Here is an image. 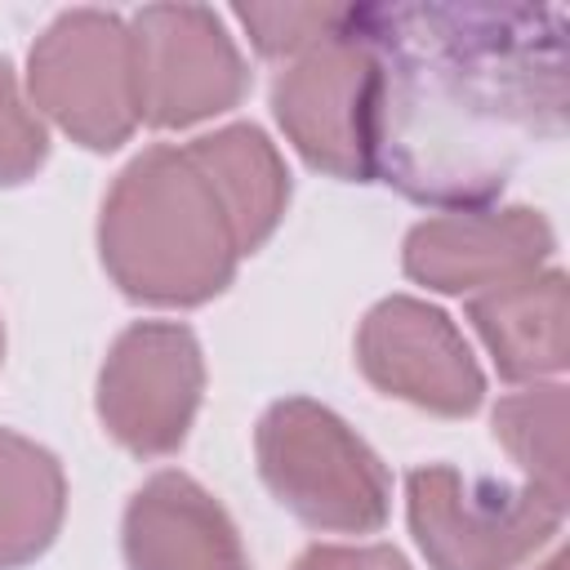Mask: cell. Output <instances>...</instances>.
<instances>
[{
	"mask_svg": "<svg viewBox=\"0 0 570 570\" xmlns=\"http://www.w3.org/2000/svg\"><path fill=\"white\" fill-rule=\"evenodd\" d=\"M379 62L374 178L419 205H490L566 134V13L552 4H356Z\"/></svg>",
	"mask_w": 570,
	"mask_h": 570,
	"instance_id": "obj_1",
	"label": "cell"
},
{
	"mask_svg": "<svg viewBox=\"0 0 570 570\" xmlns=\"http://www.w3.org/2000/svg\"><path fill=\"white\" fill-rule=\"evenodd\" d=\"M98 254L125 298L156 307L209 303L240 263L227 205L187 142H156L116 174L98 214Z\"/></svg>",
	"mask_w": 570,
	"mask_h": 570,
	"instance_id": "obj_2",
	"label": "cell"
},
{
	"mask_svg": "<svg viewBox=\"0 0 570 570\" xmlns=\"http://www.w3.org/2000/svg\"><path fill=\"white\" fill-rule=\"evenodd\" d=\"M258 476L285 512L330 534H374L392 512L383 459L330 405L285 396L254 428Z\"/></svg>",
	"mask_w": 570,
	"mask_h": 570,
	"instance_id": "obj_3",
	"label": "cell"
},
{
	"mask_svg": "<svg viewBox=\"0 0 570 570\" xmlns=\"http://www.w3.org/2000/svg\"><path fill=\"white\" fill-rule=\"evenodd\" d=\"M405 517L428 570H517L566 521V503L499 476L423 463L405 476Z\"/></svg>",
	"mask_w": 570,
	"mask_h": 570,
	"instance_id": "obj_4",
	"label": "cell"
},
{
	"mask_svg": "<svg viewBox=\"0 0 570 570\" xmlns=\"http://www.w3.org/2000/svg\"><path fill=\"white\" fill-rule=\"evenodd\" d=\"M27 94L71 142L116 151L138 129L129 22L107 9L58 13L27 53Z\"/></svg>",
	"mask_w": 570,
	"mask_h": 570,
	"instance_id": "obj_5",
	"label": "cell"
},
{
	"mask_svg": "<svg viewBox=\"0 0 570 570\" xmlns=\"http://www.w3.org/2000/svg\"><path fill=\"white\" fill-rule=\"evenodd\" d=\"M374 98L379 62L356 22V4L338 36L289 58L272 80V116L289 147L343 183L374 178Z\"/></svg>",
	"mask_w": 570,
	"mask_h": 570,
	"instance_id": "obj_6",
	"label": "cell"
},
{
	"mask_svg": "<svg viewBox=\"0 0 570 570\" xmlns=\"http://www.w3.org/2000/svg\"><path fill=\"white\" fill-rule=\"evenodd\" d=\"M138 120L187 129L232 111L249 89V67L223 18L205 4H147L129 18Z\"/></svg>",
	"mask_w": 570,
	"mask_h": 570,
	"instance_id": "obj_7",
	"label": "cell"
},
{
	"mask_svg": "<svg viewBox=\"0 0 570 570\" xmlns=\"http://www.w3.org/2000/svg\"><path fill=\"white\" fill-rule=\"evenodd\" d=\"M205 396V356L178 321H134L98 370V419L129 454H174Z\"/></svg>",
	"mask_w": 570,
	"mask_h": 570,
	"instance_id": "obj_8",
	"label": "cell"
},
{
	"mask_svg": "<svg viewBox=\"0 0 570 570\" xmlns=\"http://www.w3.org/2000/svg\"><path fill=\"white\" fill-rule=\"evenodd\" d=\"M356 365L379 392L441 419L476 414L485 401V374L463 330L441 307L410 294H387L365 312Z\"/></svg>",
	"mask_w": 570,
	"mask_h": 570,
	"instance_id": "obj_9",
	"label": "cell"
},
{
	"mask_svg": "<svg viewBox=\"0 0 570 570\" xmlns=\"http://www.w3.org/2000/svg\"><path fill=\"white\" fill-rule=\"evenodd\" d=\"M557 249L552 223L530 205L441 209L410 227L401 263L436 294H481L539 272Z\"/></svg>",
	"mask_w": 570,
	"mask_h": 570,
	"instance_id": "obj_10",
	"label": "cell"
},
{
	"mask_svg": "<svg viewBox=\"0 0 570 570\" xmlns=\"http://www.w3.org/2000/svg\"><path fill=\"white\" fill-rule=\"evenodd\" d=\"M129 570H254L227 508L187 472L147 476L120 525Z\"/></svg>",
	"mask_w": 570,
	"mask_h": 570,
	"instance_id": "obj_11",
	"label": "cell"
},
{
	"mask_svg": "<svg viewBox=\"0 0 570 570\" xmlns=\"http://www.w3.org/2000/svg\"><path fill=\"white\" fill-rule=\"evenodd\" d=\"M468 321L508 383H543L570 361V285L561 267L472 294Z\"/></svg>",
	"mask_w": 570,
	"mask_h": 570,
	"instance_id": "obj_12",
	"label": "cell"
},
{
	"mask_svg": "<svg viewBox=\"0 0 570 570\" xmlns=\"http://www.w3.org/2000/svg\"><path fill=\"white\" fill-rule=\"evenodd\" d=\"M187 151L205 169V178L218 187L227 218L236 227L240 258L263 249L289 205V169H285L276 142L258 125L240 120V125H223L214 134L191 138Z\"/></svg>",
	"mask_w": 570,
	"mask_h": 570,
	"instance_id": "obj_13",
	"label": "cell"
},
{
	"mask_svg": "<svg viewBox=\"0 0 570 570\" xmlns=\"http://www.w3.org/2000/svg\"><path fill=\"white\" fill-rule=\"evenodd\" d=\"M67 517L62 463L22 432L0 428V570L31 566Z\"/></svg>",
	"mask_w": 570,
	"mask_h": 570,
	"instance_id": "obj_14",
	"label": "cell"
},
{
	"mask_svg": "<svg viewBox=\"0 0 570 570\" xmlns=\"http://www.w3.org/2000/svg\"><path fill=\"white\" fill-rule=\"evenodd\" d=\"M494 441L512 454L525 472V485L566 503V387L561 383H530L512 392L490 414Z\"/></svg>",
	"mask_w": 570,
	"mask_h": 570,
	"instance_id": "obj_15",
	"label": "cell"
},
{
	"mask_svg": "<svg viewBox=\"0 0 570 570\" xmlns=\"http://www.w3.org/2000/svg\"><path fill=\"white\" fill-rule=\"evenodd\" d=\"M232 13L263 58H298L312 45L338 36L352 18V4H236Z\"/></svg>",
	"mask_w": 570,
	"mask_h": 570,
	"instance_id": "obj_16",
	"label": "cell"
},
{
	"mask_svg": "<svg viewBox=\"0 0 570 570\" xmlns=\"http://www.w3.org/2000/svg\"><path fill=\"white\" fill-rule=\"evenodd\" d=\"M49 156V134L27 102L9 58H0V187L27 183Z\"/></svg>",
	"mask_w": 570,
	"mask_h": 570,
	"instance_id": "obj_17",
	"label": "cell"
},
{
	"mask_svg": "<svg viewBox=\"0 0 570 570\" xmlns=\"http://www.w3.org/2000/svg\"><path fill=\"white\" fill-rule=\"evenodd\" d=\"M289 570H410L392 543H312Z\"/></svg>",
	"mask_w": 570,
	"mask_h": 570,
	"instance_id": "obj_18",
	"label": "cell"
},
{
	"mask_svg": "<svg viewBox=\"0 0 570 570\" xmlns=\"http://www.w3.org/2000/svg\"><path fill=\"white\" fill-rule=\"evenodd\" d=\"M566 566H570V561H566V552H552V557H548L539 570H566Z\"/></svg>",
	"mask_w": 570,
	"mask_h": 570,
	"instance_id": "obj_19",
	"label": "cell"
},
{
	"mask_svg": "<svg viewBox=\"0 0 570 570\" xmlns=\"http://www.w3.org/2000/svg\"><path fill=\"white\" fill-rule=\"evenodd\" d=\"M0 361H4V325H0Z\"/></svg>",
	"mask_w": 570,
	"mask_h": 570,
	"instance_id": "obj_20",
	"label": "cell"
}]
</instances>
